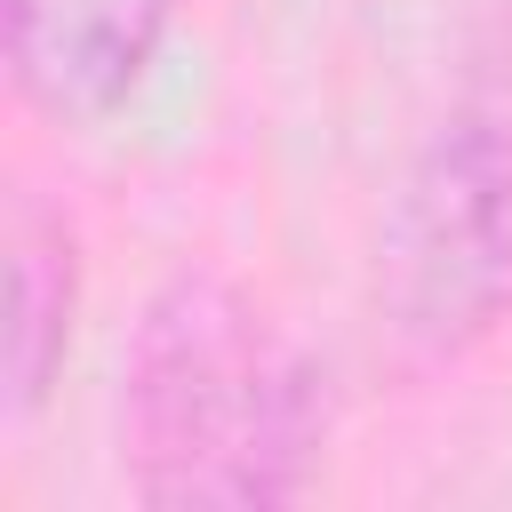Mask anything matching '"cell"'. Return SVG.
<instances>
[{
	"mask_svg": "<svg viewBox=\"0 0 512 512\" xmlns=\"http://www.w3.org/2000/svg\"><path fill=\"white\" fill-rule=\"evenodd\" d=\"M328 448L320 360L224 272H168L120 352V464L152 512L296 504Z\"/></svg>",
	"mask_w": 512,
	"mask_h": 512,
	"instance_id": "cell-1",
	"label": "cell"
},
{
	"mask_svg": "<svg viewBox=\"0 0 512 512\" xmlns=\"http://www.w3.org/2000/svg\"><path fill=\"white\" fill-rule=\"evenodd\" d=\"M376 336L448 368L512 320V0H488L376 224Z\"/></svg>",
	"mask_w": 512,
	"mask_h": 512,
	"instance_id": "cell-2",
	"label": "cell"
},
{
	"mask_svg": "<svg viewBox=\"0 0 512 512\" xmlns=\"http://www.w3.org/2000/svg\"><path fill=\"white\" fill-rule=\"evenodd\" d=\"M168 24L176 0H0L8 80L56 128L112 120L144 88Z\"/></svg>",
	"mask_w": 512,
	"mask_h": 512,
	"instance_id": "cell-3",
	"label": "cell"
},
{
	"mask_svg": "<svg viewBox=\"0 0 512 512\" xmlns=\"http://www.w3.org/2000/svg\"><path fill=\"white\" fill-rule=\"evenodd\" d=\"M72 312H80V248H72V224L16 192L8 200V424L24 432L56 376H64V352H72Z\"/></svg>",
	"mask_w": 512,
	"mask_h": 512,
	"instance_id": "cell-4",
	"label": "cell"
}]
</instances>
